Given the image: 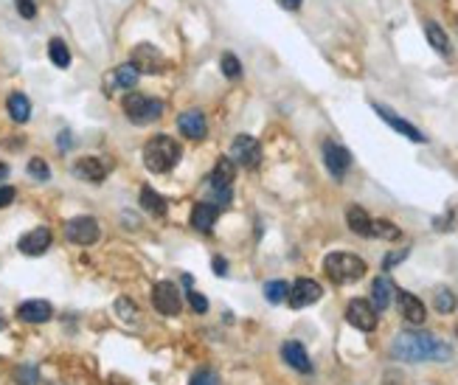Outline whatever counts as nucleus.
I'll return each instance as SVG.
<instances>
[{
	"label": "nucleus",
	"mask_w": 458,
	"mask_h": 385,
	"mask_svg": "<svg viewBox=\"0 0 458 385\" xmlns=\"http://www.w3.org/2000/svg\"><path fill=\"white\" fill-rule=\"evenodd\" d=\"M391 351L397 360H405V363H424V360L447 363V360H453L450 343H444L442 337L430 335V332H402V335H397Z\"/></svg>",
	"instance_id": "obj_1"
},
{
	"label": "nucleus",
	"mask_w": 458,
	"mask_h": 385,
	"mask_svg": "<svg viewBox=\"0 0 458 385\" xmlns=\"http://www.w3.org/2000/svg\"><path fill=\"white\" fill-rule=\"evenodd\" d=\"M180 144L172 135H155L152 141H146L143 146V166L155 175H166L178 166L180 160Z\"/></svg>",
	"instance_id": "obj_2"
},
{
	"label": "nucleus",
	"mask_w": 458,
	"mask_h": 385,
	"mask_svg": "<svg viewBox=\"0 0 458 385\" xmlns=\"http://www.w3.org/2000/svg\"><path fill=\"white\" fill-rule=\"evenodd\" d=\"M323 273L335 284H352L366 276V262L355 253H329L323 259Z\"/></svg>",
	"instance_id": "obj_3"
},
{
	"label": "nucleus",
	"mask_w": 458,
	"mask_h": 385,
	"mask_svg": "<svg viewBox=\"0 0 458 385\" xmlns=\"http://www.w3.org/2000/svg\"><path fill=\"white\" fill-rule=\"evenodd\" d=\"M163 101L161 98H152V96H143V93H127L124 98V113H127V118L138 124V127H146V124H152V121H158L161 115H163Z\"/></svg>",
	"instance_id": "obj_4"
},
{
	"label": "nucleus",
	"mask_w": 458,
	"mask_h": 385,
	"mask_svg": "<svg viewBox=\"0 0 458 385\" xmlns=\"http://www.w3.org/2000/svg\"><path fill=\"white\" fill-rule=\"evenodd\" d=\"M230 160L245 169H256L262 163V144L253 135H236L230 144Z\"/></svg>",
	"instance_id": "obj_5"
},
{
	"label": "nucleus",
	"mask_w": 458,
	"mask_h": 385,
	"mask_svg": "<svg viewBox=\"0 0 458 385\" xmlns=\"http://www.w3.org/2000/svg\"><path fill=\"white\" fill-rule=\"evenodd\" d=\"M346 321L360 332H374L377 329V309L366 298H355L346 307Z\"/></svg>",
	"instance_id": "obj_6"
},
{
	"label": "nucleus",
	"mask_w": 458,
	"mask_h": 385,
	"mask_svg": "<svg viewBox=\"0 0 458 385\" xmlns=\"http://www.w3.org/2000/svg\"><path fill=\"white\" fill-rule=\"evenodd\" d=\"M323 163H326V169L335 180H343L349 166H352V152L346 146L335 144V141H326L323 144Z\"/></svg>",
	"instance_id": "obj_7"
},
{
	"label": "nucleus",
	"mask_w": 458,
	"mask_h": 385,
	"mask_svg": "<svg viewBox=\"0 0 458 385\" xmlns=\"http://www.w3.org/2000/svg\"><path fill=\"white\" fill-rule=\"evenodd\" d=\"M65 237L73 242V245H93V242L101 237L98 231V222L93 217H73L68 225H65Z\"/></svg>",
	"instance_id": "obj_8"
},
{
	"label": "nucleus",
	"mask_w": 458,
	"mask_h": 385,
	"mask_svg": "<svg viewBox=\"0 0 458 385\" xmlns=\"http://www.w3.org/2000/svg\"><path fill=\"white\" fill-rule=\"evenodd\" d=\"M133 68H136L138 73H161L163 71V65H166V59H163V53L155 48V46H149V43H141L136 51H133Z\"/></svg>",
	"instance_id": "obj_9"
},
{
	"label": "nucleus",
	"mask_w": 458,
	"mask_h": 385,
	"mask_svg": "<svg viewBox=\"0 0 458 385\" xmlns=\"http://www.w3.org/2000/svg\"><path fill=\"white\" fill-rule=\"evenodd\" d=\"M152 304L161 315H178L180 312V292L172 282H158L152 289Z\"/></svg>",
	"instance_id": "obj_10"
},
{
	"label": "nucleus",
	"mask_w": 458,
	"mask_h": 385,
	"mask_svg": "<svg viewBox=\"0 0 458 385\" xmlns=\"http://www.w3.org/2000/svg\"><path fill=\"white\" fill-rule=\"evenodd\" d=\"M321 295H323V289H321L318 282H312V279H298V282L290 287L287 301H290V307H292V309H304V307L315 304Z\"/></svg>",
	"instance_id": "obj_11"
},
{
	"label": "nucleus",
	"mask_w": 458,
	"mask_h": 385,
	"mask_svg": "<svg viewBox=\"0 0 458 385\" xmlns=\"http://www.w3.org/2000/svg\"><path fill=\"white\" fill-rule=\"evenodd\" d=\"M107 172H110V166L96 155H85V158H79L73 163V175L79 180H85V183H101L107 178Z\"/></svg>",
	"instance_id": "obj_12"
},
{
	"label": "nucleus",
	"mask_w": 458,
	"mask_h": 385,
	"mask_svg": "<svg viewBox=\"0 0 458 385\" xmlns=\"http://www.w3.org/2000/svg\"><path fill=\"white\" fill-rule=\"evenodd\" d=\"M374 110H377V115L385 121V124H391L397 133H402L408 141H413V144H424L427 138L413 127L411 121H405V118H400V115H394V110H388V107H382V104H374Z\"/></svg>",
	"instance_id": "obj_13"
},
{
	"label": "nucleus",
	"mask_w": 458,
	"mask_h": 385,
	"mask_svg": "<svg viewBox=\"0 0 458 385\" xmlns=\"http://www.w3.org/2000/svg\"><path fill=\"white\" fill-rule=\"evenodd\" d=\"M178 130H180V135L191 138V141H203L205 133H208L205 115H203L200 110H185L183 115L178 118Z\"/></svg>",
	"instance_id": "obj_14"
},
{
	"label": "nucleus",
	"mask_w": 458,
	"mask_h": 385,
	"mask_svg": "<svg viewBox=\"0 0 458 385\" xmlns=\"http://www.w3.org/2000/svg\"><path fill=\"white\" fill-rule=\"evenodd\" d=\"M51 231L48 228H34V231H29V234H23L20 242H17V247H20V253H26V256H43L48 247H51Z\"/></svg>",
	"instance_id": "obj_15"
},
{
	"label": "nucleus",
	"mask_w": 458,
	"mask_h": 385,
	"mask_svg": "<svg viewBox=\"0 0 458 385\" xmlns=\"http://www.w3.org/2000/svg\"><path fill=\"white\" fill-rule=\"evenodd\" d=\"M51 315H54V307L43 298H31L17 307V318L26 324H46V321H51Z\"/></svg>",
	"instance_id": "obj_16"
},
{
	"label": "nucleus",
	"mask_w": 458,
	"mask_h": 385,
	"mask_svg": "<svg viewBox=\"0 0 458 385\" xmlns=\"http://www.w3.org/2000/svg\"><path fill=\"white\" fill-rule=\"evenodd\" d=\"M281 357H284V360H287V366H292L295 371H301V374H312L310 354H307V349H304L298 340H287V343L281 346Z\"/></svg>",
	"instance_id": "obj_17"
},
{
	"label": "nucleus",
	"mask_w": 458,
	"mask_h": 385,
	"mask_svg": "<svg viewBox=\"0 0 458 385\" xmlns=\"http://www.w3.org/2000/svg\"><path fill=\"white\" fill-rule=\"evenodd\" d=\"M394 295H397V301H400V312L405 315V321L413 324V327H422V324H424V304H422L413 292H405V289H397Z\"/></svg>",
	"instance_id": "obj_18"
},
{
	"label": "nucleus",
	"mask_w": 458,
	"mask_h": 385,
	"mask_svg": "<svg viewBox=\"0 0 458 385\" xmlns=\"http://www.w3.org/2000/svg\"><path fill=\"white\" fill-rule=\"evenodd\" d=\"M394 282L388 279V276H377L374 282H371V304H374V309L377 312H385L388 307H391V298H394Z\"/></svg>",
	"instance_id": "obj_19"
},
{
	"label": "nucleus",
	"mask_w": 458,
	"mask_h": 385,
	"mask_svg": "<svg viewBox=\"0 0 458 385\" xmlns=\"http://www.w3.org/2000/svg\"><path fill=\"white\" fill-rule=\"evenodd\" d=\"M138 73L136 68H133V62H127V65H118L113 73H110V79H107V93H113V91H133L138 85Z\"/></svg>",
	"instance_id": "obj_20"
},
{
	"label": "nucleus",
	"mask_w": 458,
	"mask_h": 385,
	"mask_svg": "<svg viewBox=\"0 0 458 385\" xmlns=\"http://www.w3.org/2000/svg\"><path fill=\"white\" fill-rule=\"evenodd\" d=\"M217 214L220 208L214 202H197L194 211H191V225L200 231V234H211L214 222H217Z\"/></svg>",
	"instance_id": "obj_21"
},
{
	"label": "nucleus",
	"mask_w": 458,
	"mask_h": 385,
	"mask_svg": "<svg viewBox=\"0 0 458 385\" xmlns=\"http://www.w3.org/2000/svg\"><path fill=\"white\" fill-rule=\"evenodd\" d=\"M424 34H427V43L433 46V51H439L442 56H450V40H447L444 29H442L436 20H427V23H424Z\"/></svg>",
	"instance_id": "obj_22"
},
{
	"label": "nucleus",
	"mask_w": 458,
	"mask_h": 385,
	"mask_svg": "<svg viewBox=\"0 0 458 385\" xmlns=\"http://www.w3.org/2000/svg\"><path fill=\"white\" fill-rule=\"evenodd\" d=\"M346 222H349V228H352L357 237H371V217H368L360 205H352V208L346 211Z\"/></svg>",
	"instance_id": "obj_23"
},
{
	"label": "nucleus",
	"mask_w": 458,
	"mask_h": 385,
	"mask_svg": "<svg viewBox=\"0 0 458 385\" xmlns=\"http://www.w3.org/2000/svg\"><path fill=\"white\" fill-rule=\"evenodd\" d=\"M141 208H143V211H149L152 217H163L169 205H166V200L155 192V189L143 186V189H141Z\"/></svg>",
	"instance_id": "obj_24"
},
{
	"label": "nucleus",
	"mask_w": 458,
	"mask_h": 385,
	"mask_svg": "<svg viewBox=\"0 0 458 385\" xmlns=\"http://www.w3.org/2000/svg\"><path fill=\"white\" fill-rule=\"evenodd\" d=\"M9 115H11V121L26 124V121L31 118V101H29V96L11 93V96H9Z\"/></svg>",
	"instance_id": "obj_25"
},
{
	"label": "nucleus",
	"mask_w": 458,
	"mask_h": 385,
	"mask_svg": "<svg viewBox=\"0 0 458 385\" xmlns=\"http://www.w3.org/2000/svg\"><path fill=\"white\" fill-rule=\"evenodd\" d=\"M371 237H380V240L397 242L402 237V231L391 222V220H371Z\"/></svg>",
	"instance_id": "obj_26"
},
{
	"label": "nucleus",
	"mask_w": 458,
	"mask_h": 385,
	"mask_svg": "<svg viewBox=\"0 0 458 385\" xmlns=\"http://www.w3.org/2000/svg\"><path fill=\"white\" fill-rule=\"evenodd\" d=\"M48 56H51V62H54L56 68H68V65H71V51H68V46H65L59 37H54V40L48 43Z\"/></svg>",
	"instance_id": "obj_27"
},
{
	"label": "nucleus",
	"mask_w": 458,
	"mask_h": 385,
	"mask_svg": "<svg viewBox=\"0 0 458 385\" xmlns=\"http://www.w3.org/2000/svg\"><path fill=\"white\" fill-rule=\"evenodd\" d=\"M433 307H436L442 315H450V312L458 307L456 292H453V289H447V287L436 289V295H433Z\"/></svg>",
	"instance_id": "obj_28"
},
{
	"label": "nucleus",
	"mask_w": 458,
	"mask_h": 385,
	"mask_svg": "<svg viewBox=\"0 0 458 385\" xmlns=\"http://www.w3.org/2000/svg\"><path fill=\"white\" fill-rule=\"evenodd\" d=\"M211 178H214V180H223V183H230V186H233V178H236V163L230 160V155H225V158H220V160H217V166H214Z\"/></svg>",
	"instance_id": "obj_29"
},
{
	"label": "nucleus",
	"mask_w": 458,
	"mask_h": 385,
	"mask_svg": "<svg viewBox=\"0 0 458 385\" xmlns=\"http://www.w3.org/2000/svg\"><path fill=\"white\" fill-rule=\"evenodd\" d=\"M287 295H290V284H287V282H268V284H265V298H268L270 304L287 301Z\"/></svg>",
	"instance_id": "obj_30"
},
{
	"label": "nucleus",
	"mask_w": 458,
	"mask_h": 385,
	"mask_svg": "<svg viewBox=\"0 0 458 385\" xmlns=\"http://www.w3.org/2000/svg\"><path fill=\"white\" fill-rule=\"evenodd\" d=\"M14 383L17 385H37L40 383V371H37V366H17V371H14Z\"/></svg>",
	"instance_id": "obj_31"
},
{
	"label": "nucleus",
	"mask_w": 458,
	"mask_h": 385,
	"mask_svg": "<svg viewBox=\"0 0 458 385\" xmlns=\"http://www.w3.org/2000/svg\"><path fill=\"white\" fill-rule=\"evenodd\" d=\"M116 312H118V318L127 321V324H136L138 321V309L130 298H118V301H116Z\"/></svg>",
	"instance_id": "obj_32"
},
{
	"label": "nucleus",
	"mask_w": 458,
	"mask_h": 385,
	"mask_svg": "<svg viewBox=\"0 0 458 385\" xmlns=\"http://www.w3.org/2000/svg\"><path fill=\"white\" fill-rule=\"evenodd\" d=\"M223 73L228 79H239L242 76V62L233 56V53H223Z\"/></svg>",
	"instance_id": "obj_33"
},
{
	"label": "nucleus",
	"mask_w": 458,
	"mask_h": 385,
	"mask_svg": "<svg viewBox=\"0 0 458 385\" xmlns=\"http://www.w3.org/2000/svg\"><path fill=\"white\" fill-rule=\"evenodd\" d=\"M29 175H31L34 180H48V178H51V169H48V163L43 158H31V160H29Z\"/></svg>",
	"instance_id": "obj_34"
},
{
	"label": "nucleus",
	"mask_w": 458,
	"mask_h": 385,
	"mask_svg": "<svg viewBox=\"0 0 458 385\" xmlns=\"http://www.w3.org/2000/svg\"><path fill=\"white\" fill-rule=\"evenodd\" d=\"M188 385H220V374L214 369H200Z\"/></svg>",
	"instance_id": "obj_35"
},
{
	"label": "nucleus",
	"mask_w": 458,
	"mask_h": 385,
	"mask_svg": "<svg viewBox=\"0 0 458 385\" xmlns=\"http://www.w3.org/2000/svg\"><path fill=\"white\" fill-rule=\"evenodd\" d=\"M408 256V247H402V250H394V253H388L385 259H382V270H391L394 265H400L402 259Z\"/></svg>",
	"instance_id": "obj_36"
},
{
	"label": "nucleus",
	"mask_w": 458,
	"mask_h": 385,
	"mask_svg": "<svg viewBox=\"0 0 458 385\" xmlns=\"http://www.w3.org/2000/svg\"><path fill=\"white\" fill-rule=\"evenodd\" d=\"M188 304L203 315V312H208V301L200 295V292H194V289H188Z\"/></svg>",
	"instance_id": "obj_37"
},
{
	"label": "nucleus",
	"mask_w": 458,
	"mask_h": 385,
	"mask_svg": "<svg viewBox=\"0 0 458 385\" xmlns=\"http://www.w3.org/2000/svg\"><path fill=\"white\" fill-rule=\"evenodd\" d=\"M14 3H17V11H20V17L31 20V17L37 14V6H34V0H14Z\"/></svg>",
	"instance_id": "obj_38"
},
{
	"label": "nucleus",
	"mask_w": 458,
	"mask_h": 385,
	"mask_svg": "<svg viewBox=\"0 0 458 385\" xmlns=\"http://www.w3.org/2000/svg\"><path fill=\"white\" fill-rule=\"evenodd\" d=\"M14 197H17V192H14L11 186H0V208L11 205V202H14Z\"/></svg>",
	"instance_id": "obj_39"
},
{
	"label": "nucleus",
	"mask_w": 458,
	"mask_h": 385,
	"mask_svg": "<svg viewBox=\"0 0 458 385\" xmlns=\"http://www.w3.org/2000/svg\"><path fill=\"white\" fill-rule=\"evenodd\" d=\"M211 265H214V273H217V276H225V273H228V262H225L223 256H217Z\"/></svg>",
	"instance_id": "obj_40"
},
{
	"label": "nucleus",
	"mask_w": 458,
	"mask_h": 385,
	"mask_svg": "<svg viewBox=\"0 0 458 385\" xmlns=\"http://www.w3.org/2000/svg\"><path fill=\"white\" fill-rule=\"evenodd\" d=\"M281 3V9H287V11H298L301 9V0H278Z\"/></svg>",
	"instance_id": "obj_41"
},
{
	"label": "nucleus",
	"mask_w": 458,
	"mask_h": 385,
	"mask_svg": "<svg viewBox=\"0 0 458 385\" xmlns=\"http://www.w3.org/2000/svg\"><path fill=\"white\" fill-rule=\"evenodd\" d=\"M59 146H62V149L71 146V133H62V135H59Z\"/></svg>",
	"instance_id": "obj_42"
},
{
	"label": "nucleus",
	"mask_w": 458,
	"mask_h": 385,
	"mask_svg": "<svg viewBox=\"0 0 458 385\" xmlns=\"http://www.w3.org/2000/svg\"><path fill=\"white\" fill-rule=\"evenodd\" d=\"M9 178V166L6 163H0V180H6Z\"/></svg>",
	"instance_id": "obj_43"
},
{
	"label": "nucleus",
	"mask_w": 458,
	"mask_h": 385,
	"mask_svg": "<svg viewBox=\"0 0 458 385\" xmlns=\"http://www.w3.org/2000/svg\"><path fill=\"white\" fill-rule=\"evenodd\" d=\"M0 329H6V315L0 312Z\"/></svg>",
	"instance_id": "obj_44"
},
{
	"label": "nucleus",
	"mask_w": 458,
	"mask_h": 385,
	"mask_svg": "<svg viewBox=\"0 0 458 385\" xmlns=\"http://www.w3.org/2000/svg\"><path fill=\"white\" fill-rule=\"evenodd\" d=\"M456 335H458V329H456Z\"/></svg>",
	"instance_id": "obj_45"
}]
</instances>
